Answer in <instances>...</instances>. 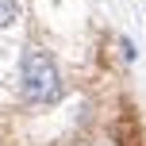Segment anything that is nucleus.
Wrapping results in <instances>:
<instances>
[{
	"instance_id": "1",
	"label": "nucleus",
	"mask_w": 146,
	"mask_h": 146,
	"mask_svg": "<svg viewBox=\"0 0 146 146\" xmlns=\"http://www.w3.org/2000/svg\"><path fill=\"white\" fill-rule=\"evenodd\" d=\"M19 88L31 104H50L62 96V73L46 50H27L19 66Z\"/></svg>"
},
{
	"instance_id": "2",
	"label": "nucleus",
	"mask_w": 146,
	"mask_h": 146,
	"mask_svg": "<svg viewBox=\"0 0 146 146\" xmlns=\"http://www.w3.org/2000/svg\"><path fill=\"white\" fill-rule=\"evenodd\" d=\"M19 15H23L19 0H0V31H4V27H12Z\"/></svg>"
},
{
	"instance_id": "3",
	"label": "nucleus",
	"mask_w": 146,
	"mask_h": 146,
	"mask_svg": "<svg viewBox=\"0 0 146 146\" xmlns=\"http://www.w3.org/2000/svg\"><path fill=\"white\" fill-rule=\"evenodd\" d=\"M119 54H123V62H135V58H139V50H135L131 38H119Z\"/></svg>"
}]
</instances>
